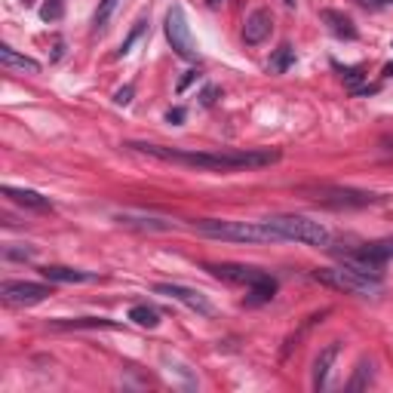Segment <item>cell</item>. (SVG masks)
I'll use <instances>...</instances> for the list:
<instances>
[{
	"mask_svg": "<svg viewBox=\"0 0 393 393\" xmlns=\"http://www.w3.org/2000/svg\"><path fill=\"white\" fill-rule=\"evenodd\" d=\"M129 151L154 157L163 163H179L191 170L206 172H237V170H261L279 160V151H182V148H166V145H148V142H129Z\"/></svg>",
	"mask_w": 393,
	"mask_h": 393,
	"instance_id": "cell-1",
	"label": "cell"
},
{
	"mask_svg": "<svg viewBox=\"0 0 393 393\" xmlns=\"http://www.w3.org/2000/svg\"><path fill=\"white\" fill-rule=\"evenodd\" d=\"M194 231L209 240L228 243H283V237L265 221H228V218H200L194 221Z\"/></svg>",
	"mask_w": 393,
	"mask_h": 393,
	"instance_id": "cell-2",
	"label": "cell"
},
{
	"mask_svg": "<svg viewBox=\"0 0 393 393\" xmlns=\"http://www.w3.org/2000/svg\"><path fill=\"white\" fill-rule=\"evenodd\" d=\"M267 224L283 237V243L292 240V243H304V246H323V249L332 246L329 228L314 218H304V215H274V218H267Z\"/></svg>",
	"mask_w": 393,
	"mask_h": 393,
	"instance_id": "cell-3",
	"label": "cell"
},
{
	"mask_svg": "<svg viewBox=\"0 0 393 393\" xmlns=\"http://www.w3.org/2000/svg\"><path fill=\"white\" fill-rule=\"evenodd\" d=\"M314 279H320L323 286H332V289H341L348 295H360V298H378L381 295V279L375 277H366V274H357L350 267H323V270H314Z\"/></svg>",
	"mask_w": 393,
	"mask_h": 393,
	"instance_id": "cell-4",
	"label": "cell"
},
{
	"mask_svg": "<svg viewBox=\"0 0 393 393\" xmlns=\"http://www.w3.org/2000/svg\"><path fill=\"white\" fill-rule=\"evenodd\" d=\"M166 40L175 50V55L184 62H196L200 59V46L194 40V31L188 25V16H184L182 6H172L170 13H166Z\"/></svg>",
	"mask_w": 393,
	"mask_h": 393,
	"instance_id": "cell-5",
	"label": "cell"
},
{
	"mask_svg": "<svg viewBox=\"0 0 393 393\" xmlns=\"http://www.w3.org/2000/svg\"><path fill=\"white\" fill-rule=\"evenodd\" d=\"M307 194H314V200L320 203V206H332V209H362V206H375V203H381L378 194L353 191V188H332V184L307 188Z\"/></svg>",
	"mask_w": 393,
	"mask_h": 393,
	"instance_id": "cell-6",
	"label": "cell"
},
{
	"mask_svg": "<svg viewBox=\"0 0 393 393\" xmlns=\"http://www.w3.org/2000/svg\"><path fill=\"white\" fill-rule=\"evenodd\" d=\"M0 295H4V301H9V304L31 307V304L46 301V298L52 295V289H50V286H43V283H25V279H6V283L0 286Z\"/></svg>",
	"mask_w": 393,
	"mask_h": 393,
	"instance_id": "cell-7",
	"label": "cell"
},
{
	"mask_svg": "<svg viewBox=\"0 0 393 393\" xmlns=\"http://www.w3.org/2000/svg\"><path fill=\"white\" fill-rule=\"evenodd\" d=\"M206 270H212L218 279L224 283H237V286H246V289H255V286H265L267 279H274L270 274L258 267H249V265H209Z\"/></svg>",
	"mask_w": 393,
	"mask_h": 393,
	"instance_id": "cell-8",
	"label": "cell"
},
{
	"mask_svg": "<svg viewBox=\"0 0 393 393\" xmlns=\"http://www.w3.org/2000/svg\"><path fill=\"white\" fill-rule=\"evenodd\" d=\"M154 292H157V295L172 298V301H179V304H184V307H191V311H194V314H200V316H212V304H209V298H206L203 292H196V289L179 286V283H160V286H154Z\"/></svg>",
	"mask_w": 393,
	"mask_h": 393,
	"instance_id": "cell-9",
	"label": "cell"
},
{
	"mask_svg": "<svg viewBox=\"0 0 393 393\" xmlns=\"http://www.w3.org/2000/svg\"><path fill=\"white\" fill-rule=\"evenodd\" d=\"M270 31H274V18H270L267 9H255L249 18H246V25H243V40H246L249 46H258V43H265Z\"/></svg>",
	"mask_w": 393,
	"mask_h": 393,
	"instance_id": "cell-10",
	"label": "cell"
},
{
	"mask_svg": "<svg viewBox=\"0 0 393 393\" xmlns=\"http://www.w3.org/2000/svg\"><path fill=\"white\" fill-rule=\"evenodd\" d=\"M338 353H341V341H332L329 348H323L320 357L314 360V378H311L314 390H323L326 384H329V372L335 366V360H338Z\"/></svg>",
	"mask_w": 393,
	"mask_h": 393,
	"instance_id": "cell-11",
	"label": "cell"
},
{
	"mask_svg": "<svg viewBox=\"0 0 393 393\" xmlns=\"http://www.w3.org/2000/svg\"><path fill=\"white\" fill-rule=\"evenodd\" d=\"M40 274L50 279V283H96L99 279V274L77 270V267H62V265H46V267H40Z\"/></svg>",
	"mask_w": 393,
	"mask_h": 393,
	"instance_id": "cell-12",
	"label": "cell"
},
{
	"mask_svg": "<svg viewBox=\"0 0 393 393\" xmlns=\"http://www.w3.org/2000/svg\"><path fill=\"white\" fill-rule=\"evenodd\" d=\"M0 65H4V68H13V71H28V74L40 71V62H34L31 55L16 52L9 43H0Z\"/></svg>",
	"mask_w": 393,
	"mask_h": 393,
	"instance_id": "cell-13",
	"label": "cell"
},
{
	"mask_svg": "<svg viewBox=\"0 0 393 393\" xmlns=\"http://www.w3.org/2000/svg\"><path fill=\"white\" fill-rule=\"evenodd\" d=\"M117 221L123 224V228H138V231H148V233H154V231H172V221L154 218V215H133V212H123V215H117Z\"/></svg>",
	"mask_w": 393,
	"mask_h": 393,
	"instance_id": "cell-14",
	"label": "cell"
},
{
	"mask_svg": "<svg viewBox=\"0 0 393 393\" xmlns=\"http://www.w3.org/2000/svg\"><path fill=\"white\" fill-rule=\"evenodd\" d=\"M323 22L329 25V31L335 37H344V40H357V25L350 22V16L344 13H335V9H323Z\"/></svg>",
	"mask_w": 393,
	"mask_h": 393,
	"instance_id": "cell-15",
	"label": "cell"
},
{
	"mask_svg": "<svg viewBox=\"0 0 393 393\" xmlns=\"http://www.w3.org/2000/svg\"><path fill=\"white\" fill-rule=\"evenodd\" d=\"M4 196H9V200L18 203V206H28V209H52V203L46 200L43 194L28 191V188H13V184H6V188H4Z\"/></svg>",
	"mask_w": 393,
	"mask_h": 393,
	"instance_id": "cell-16",
	"label": "cell"
},
{
	"mask_svg": "<svg viewBox=\"0 0 393 393\" xmlns=\"http://www.w3.org/2000/svg\"><path fill=\"white\" fill-rule=\"evenodd\" d=\"M52 329H120V323L105 316H77V320H52Z\"/></svg>",
	"mask_w": 393,
	"mask_h": 393,
	"instance_id": "cell-17",
	"label": "cell"
},
{
	"mask_svg": "<svg viewBox=\"0 0 393 393\" xmlns=\"http://www.w3.org/2000/svg\"><path fill=\"white\" fill-rule=\"evenodd\" d=\"M372 378H375V366H372V360H360V362H357V372H353V378L348 381V390H362V387H369Z\"/></svg>",
	"mask_w": 393,
	"mask_h": 393,
	"instance_id": "cell-18",
	"label": "cell"
},
{
	"mask_svg": "<svg viewBox=\"0 0 393 393\" xmlns=\"http://www.w3.org/2000/svg\"><path fill=\"white\" fill-rule=\"evenodd\" d=\"M129 320L135 326H145V329H157V326H160V314L148 304H135L133 311H129Z\"/></svg>",
	"mask_w": 393,
	"mask_h": 393,
	"instance_id": "cell-19",
	"label": "cell"
},
{
	"mask_svg": "<svg viewBox=\"0 0 393 393\" xmlns=\"http://www.w3.org/2000/svg\"><path fill=\"white\" fill-rule=\"evenodd\" d=\"M117 6H120V0H99V9H96V16H92V31H105L111 16L117 13Z\"/></svg>",
	"mask_w": 393,
	"mask_h": 393,
	"instance_id": "cell-20",
	"label": "cell"
},
{
	"mask_svg": "<svg viewBox=\"0 0 393 393\" xmlns=\"http://www.w3.org/2000/svg\"><path fill=\"white\" fill-rule=\"evenodd\" d=\"M295 62V50L289 43H283L279 50L274 52V59H270V71L274 74H283V71H289V65Z\"/></svg>",
	"mask_w": 393,
	"mask_h": 393,
	"instance_id": "cell-21",
	"label": "cell"
},
{
	"mask_svg": "<svg viewBox=\"0 0 393 393\" xmlns=\"http://www.w3.org/2000/svg\"><path fill=\"white\" fill-rule=\"evenodd\" d=\"M62 16H65V0H46V4L40 6L43 22H59Z\"/></svg>",
	"mask_w": 393,
	"mask_h": 393,
	"instance_id": "cell-22",
	"label": "cell"
},
{
	"mask_svg": "<svg viewBox=\"0 0 393 393\" xmlns=\"http://www.w3.org/2000/svg\"><path fill=\"white\" fill-rule=\"evenodd\" d=\"M34 246H6L4 249V258L6 261H28V258H34Z\"/></svg>",
	"mask_w": 393,
	"mask_h": 393,
	"instance_id": "cell-23",
	"label": "cell"
},
{
	"mask_svg": "<svg viewBox=\"0 0 393 393\" xmlns=\"http://www.w3.org/2000/svg\"><path fill=\"white\" fill-rule=\"evenodd\" d=\"M362 77H366V74H362L360 68H341V80L348 83V87H353V89H360Z\"/></svg>",
	"mask_w": 393,
	"mask_h": 393,
	"instance_id": "cell-24",
	"label": "cell"
},
{
	"mask_svg": "<svg viewBox=\"0 0 393 393\" xmlns=\"http://www.w3.org/2000/svg\"><path fill=\"white\" fill-rule=\"evenodd\" d=\"M142 31H145V18H138V22H135V28H133V34H129L126 40L120 43V55H126V52H129V46H133V43L138 40V34H142Z\"/></svg>",
	"mask_w": 393,
	"mask_h": 393,
	"instance_id": "cell-25",
	"label": "cell"
},
{
	"mask_svg": "<svg viewBox=\"0 0 393 393\" xmlns=\"http://www.w3.org/2000/svg\"><path fill=\"white\" fill-rule=\"evenodd\" d=\"M129 101H133V87H123L114 96V105H129Z\"/></svg>",
	"mask_w": 393,
	"mask_h": 393,
	"instance_id": "cell-26",
	"label": "cell"
},
{
	"mask_svg": "<svg viewBox=\"0 0 393 393\" xmlns=\"http://www.w3.org/2000/svg\"><path fill=\"white\" fill-rule=\"evenodd\" d=\"M166 120H170V123H182V120H184V108H172L170 114H166Z\"/></svg>",
	"mask_w": 393,
	"mask_h": 393,
	"instance_id": "cell-27",
	"label": "cell"
},
{
	"mask_svg": "<svg viewBox=\"0 0 393 393\" xmlns=\"http://www.w3.org/2000/svg\"><path fill=\"white\" fill-rule=\"evenodd\" d=\"M215 96H218V89L209 87V89L203 92V105H215Z\"/></svg>",
	"mask_w": 393,
	"mask_h": 393,
	"instance_id": "cell-28",
	"label": "cell"
},
{
	"mask_svg": "<svg viewBox=\"0 0 393 393\" xmlns=\"http://www.w3.org/2000/svg\"><path fill=\"white\" fill-rule=\"evenodd\" d=\"M362 6H372V9H378V6H387V4H393V0H360Z\"/></svg>",
	"mask_w": 393,
	"mask_h": 393,
	"instance_id": "cell-29",
	"label": "cell"
},
{
	"mask_svg": "<svg viewBox=\"0 0 393 393\" xmlns=\"http://www.w3.org/2000/svg\"><path fill=\"white\" fill-rule=\"evenodd\" d=\"M191 80H196V71H191V74H188V77H184V80L179 83V92H182L184 87H188V83H191Z\"/></svg>",
	"mask_w": 393,
	"mask_h": 393,
	"instance_id": "cell-30",
	"label": "cell"
},
{
	"mask_svg": "<svg viewBox=\"0 0 393 393\" xmlns=\"http://www.w3.org/2000/svg\"><path fill=\"white\" fill-rule=\"evenodd\" d=\"M384 74H387V77H390V74H393V65H387V68H384Z\"/></svg>",
	"mask_w": 393,
	"mask_h": 393,
	"instance_id": "cell-31",
	"label": "cell"
},
{
	"mask_svg": "<svg viewBox=\"0 0 393 393\" xmlns=\"http://www.w3.org/2000/svg\"><path fill=\"white\" fill-rule=\"evenodd\" d=\"M209 4H212V6H218V4H221V0H209Z\"/></svg>",
	"mask_w": 393,
	"mask_h": 393,
	"instance_id": "cell-32",
	"label": "cell"
},
{
	"mask_svg": "<svg viewBox=\"0 0 393 393\" xmlns=\"http://www.w3.org/2000/svg\"><path fill=\"white\" fill-rule=\"evenodd\" d=\"M25 4H34V0H25Z\"/></svg>",
	"mask_w": 393,
	"mask_h": 393,
	"instance_id": "cell-33",
	"label": "cell"
}]
</instances>
